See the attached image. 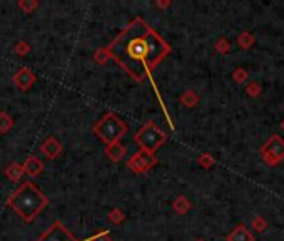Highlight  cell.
Listing matches in <instances>:
<instances>
[{
    "label": "cell",
    "instance_id": "obj_1",
    "mask_svg": "<svg viewBox=\"0 0 284 241\" xmlns=\"http://www.w3.org/2000/svg\"><path fill=\"white\" fill-rule=\"evenodd\" d=\"M114 59L132 79L142 84L150 79L152 71L170 54V44L144 21L136 17L116 39L105 47Z\"/></svg>",
    "mask_w": 284,
    "mask_h": 241
},
{
    "label": "cell",
    "instance_id": "obj_2",
    "mask_svg": "<svg viewBox=\"0 0 284 241\" xmlns=\"http://www.w3.org/2000/svg\"><path fill=\"white\" fill-rule=\"evenodd\" d=\"M49 198L34 183L25 181L7 198V206L25 223H32L49 206Z\"/></svg>",
    "mask_w": 284,
    "mask_h": 241
},
{
    "label": "cell",
    "instance_id": "obj_3",
    "mask_svg": "<svg viewBox=\"0 0 284 241\" xmlns=\"http://www.w3.org/2000/svg\"><path fill=\"white\" fill-rule=\"evenodd\" d=\"M92 131L100 141L109 146V144L121 141V139L127 134L129 128L116 112H105L104 116L94 124Z\"/></svg>",
    "mask_w": 284,
    "mask_h": 241
},
{
    "label": "cell",
    "instance_id": "obj_4",
    "mask_svg": "<svg viewBox=\"0 0 284 241\" xmlns=\"http://www.w3.org/2000/svg\"><path fill=\"white\" fill-rule=\"evenodd\" d=\"M166 141H167V134L154 120H147L134 134V143L142 151H147L150 154H156V151H159Z\"/></svg>",
    "mask_w": 284,
    "mask_h": 241
},
{
    "label": "cell",
    "instance_id": "obj_5",
    "mask_svg": "<svg viewBox=\"0 0 284 241\" xmlns=\"http://www.w3.org/2000/svg\"><path fill=\"white\" fill-rule=\"evenodd\" d=\"M157 164V157L147 151L139 149L136 154H132L127 161V168L136 174H146Z\"/></svg>",
    "mask_w": 284,
    "mask_h": 241
},
{
    "label": "cell",
    "instance_id": "obj_6",
    "mask_svg": "<svg viewBox=\"0 0 284 241\" xmlns=\"http://www.w3.org/2000/svg\"><path fill=\"white\" fill-rule=\"evenodd\" d=\"M261 156L269 166L277 164L281 159H284V141L279 136H273L261 148Z\"/></svg>",
    "mask_w": 284,
    "mask_h": 241
},
{
    "label": "cell",
    "instance_id": "obj_7",
    "mask_svg": "<svg viewBox=\"0 0 284 241\" xmlns=\"http://www.w3.org/2000/svg\"><path fill=\"white\" fill-rule=\"evenodd\" d=\"M35 241H79L67 230L62 221H54L47 231H43Z\"/></svg>",
    "mask_w": 284,
    "mask_h": 241
},
{
    "label": "cell",
    "instance_id": "obj_8",
    "mask_svg": "<svg viewBox=\"0 0 284 241\" xmlns=\"http://www.w3.org/2000/svg\"><path fill=\"white\" fill-rule=\"evenodd\" d=\"M35 82H37V75L30 71L29 67H20L14 75V86L24 92L29 91V89H32Z\"/></svg>",
    "mask_w": 284,
    "mask_h": 241
},
{
    "label": "cell",
    "instance_id": "obj_9",
    "mask_svg": "<svg viewBox=\"0 0 284 241\" xmlns=\"http://www.w3.org/2000/svg\"><path fill=\"white\" fill-rule=\"evenodd\" d=\"M40 151H42V154L47 157V159L55 161L57 157L64 153V146H62V143L57 137L49 136L46 141L40 144Z\"/></svg>",
    "mask_w": 284,
    "mask_h": 241
},
{
    "label": "cell",
    "instance_id": "obj_10",
    "mask_svg": "<svg viewBox=\"0 0 284 241\" xmlns=\"http://www.w3.org/2000/svg\"><path fill=\"white\" fill-rule=\"evenodd\" d=\"M22 168H24V174H29L32 177H37L43 173V169H46V164H43L39 157L35 154H30L27 159L22 163Z\"/></svg>",
    "mask_w": 284,
    "mask_h": 241
},
{
    "label": "cell",
    "instance_id": "obj_11",
    "mask_svg": "<svg viewBox=\"0 0 284 241\" xmlns=\"http://www.w3.org/2000/svg\"><path fill=\"white\" fill-rule=\"evenodd\" d=\"M104 154L109 161L112 163H119L122 161V157L127 154V148L119 141V143H114V144H109L107 148L104 149Z\"/></svg>",
    "mask_w": 284,
    "mask_h": 241
},
{
    "label": "cell",
    "instance_id": "obj_12",
    "mask_svg": "<svg viewBox=\"0 0 284 241\" xmlns=\"http://www.w3.org/2000/svg\"><path fill=\"white\" fill-rule=\"evenodd\" d=\"M227 241H254V236H252V233L248 228L239 225L237 228H234V230L227 234Z\"/></svg>",
    "mask_w": 284,
    "mask_h": 241
},
{
    "label": "cell",
    "instance_id": "obj_13",
    "mask_svg": "<svg viewBox=\"0 0 284 241\" xmlns=\"http://www.w3.org/2000/svg\"><path fill=\"white\" fill-rule=\"evenodd\" d=\"M4 174L7 176V179L12 183H18L25 176L24 174V168L20 163H10L7 168H5Z\"/></svg>",
    "mask_w": 284,
    "mask_h": 241
},
{
    "label": "cell",
    "instance_id": "obj_14",
    "mask_svg": "<svg viewBox=\"0 0 284 241\" xmlns=\"http://www.w3.org/2000/svg\"><path fill=\"white\" fill-rule=\"evenodd\" d=\"M172 209L178 214H186L189 209H191V201H189L186 196H178L172 201Z\"/></svg>",
    "mask_w": 284,
    "mask_h": 241
},
{
    "label": "cell",
    "instance_id": "obj_15",
    "mask_svg": "<svg viewBox=\"0 0 284 241\" xmlns=\"http://www.w3.org/2000/svg\"><path fill=\"white\" fill-rule=\"evenodd\" d=\"M14 128V119L9 112H0V134H7Z\"/></svg>",
    "mask_w": 284,
    "mask_h": 241
},
{
    "label": "cell",
    "instance_id": "obj_16",
    "mask_svg": "<svg viewBox=\"0 0 284 241\" xmlns=\"http://www.w3.org/2000/svg\"><path fill=\"white\" fill-rule=\"evenodd\" d=\"M17 7L20 9L24 14H32V12L39 9V2H37V0H18Z\"/></svg>",
    "mask_w": 284,
    "mask_h": 241
},
{
    "label": "cell",
    "instance_id": "obj_17",
    "mask_svg": "<svg viewBox=\"0 0 284 241\" xmlns=\"http://www.w3.org/2000/svg\"><path fill=\"white\" fill-rule=\"evenodd\" d=\"M124 219H125V214L121 208H112L109 214H107V221H111L112 225H121L124 223Z\"/></svg>",
    "mask_w": 284,
    "mask_h": 241
},
{
    "label": "cell",
    "instance_id": "obj_18",
    "mask_svg": "<svg viewBox=\"0 0 284 241\" xmlns=\"http://www.w3.org/2000/svg\"><path fill=\"white\" fill-rule=\"evenodd\" d=\"M198 103H199L198 94L192 92V91H186V92L181 96V104L186 106V107H194Z\"/></svg>",
    "mask_w": 284,
    "mask_h": 241
},
{
    "label": "cell",
    "instance_id": "obj_19",
    "mask_svg": "<svg viewBox=\"0 0 284 241\" xmlns=\"http://www.w3.org/2000/svg\"><path fill=\"white\" fill-rule=\"evenodd\" d=\"M109 59H111V55L107 52L105 47H99L96 50V54H94V61H96V64L99 66H105L107 62H109Z\"/></svg>",
    "mask_w": 284,
    "mask_h": 241
},
{
    "label": "cell",
    "instance_id": "obj_20",
    "mask_svg": "<svg viewBox=\"0 0 284 241\" xmlns=\"http://www.w3.org/2000/svg\"><path fill=\"white\" fill-rule=\"evenodd\" d=\"M30 50H32V47H30L29 42L25 41H18L15 46H14V52L18 55V57H25L30 54Z\"/></svg>",
    "mask_w": 284,
    "mask_h": 241
},
{
    "label": "cell",
    "instance_id": "obj_21",
    "mask_svg": "<svg viewBox=\"0 0 284 241\" xmlns=\"http://www.w3.org/2000/svg\"><path fill=\"white\" fill-rule=\"evenodd\" d=\"M85 241H114V239H112V234L107 230H104V231H99L96 234H92V236L87 238Z\"/></svg>",
    "mask_w": 284,
    "mask_h": 241
},
{
    "label": "cell",
    "instance_id": "obj_22",
    "mask_svg": "<svg viewBox=\"0 0 284 241\" xmlns=\"http://www.w3.org/2000/svg\"><path fill=\"white\" fill-rule=\"evenodd\" d=\"M199 164L203 168H211L212 164H214V159H212V156L211 154H203L199 157Z\"/></svg>",
    "mask_w": 284,
    "mask_h": 241
},
{
    "label": "cell",
    "instance_id": "obj_23",
    "mask_svg": "<svg viewBox=\"0 0 284 241\" xmlns=\"http://www.w3.org/2000/svg\"><path fill=\"white\" fill-rule=\"evenodd\" d=\"M170 5V0H157L156 2V7H159V9H167Z\"/></svg>",
    "mask_w": 284,
    "mask_h": 241
},
{
    "label": "cell",
    "instance_id": "obj_24",
    "mask_svg": "<svg viewBox=\"0 0 284 241\" xmlns=\"http://www.w3.org/2000/svg\"><path fill=\"white\" fill-rule=\"evenodd\" d=\"M194 241H204V239H194Z\"/></svg>",
    "mask_w": 284,
    "mask_h": 241
}]
</instances>
